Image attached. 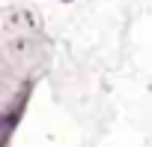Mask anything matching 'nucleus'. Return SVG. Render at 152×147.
<instances>
[{
    "mask_svg": "<svg viewBox=\"0 0 152 147\" xmlns=\"http://www.w3.org/2000/svg\"><path fill=\"white\" fill-rule=\"evenodd\" d=\"M63 3H75V0H63Z\"/></svg>",
    "mask_w": 152,
    "mask_h": 147,
    "instance_id": "1",
    "label": "nucleus"
}]
</instances>
